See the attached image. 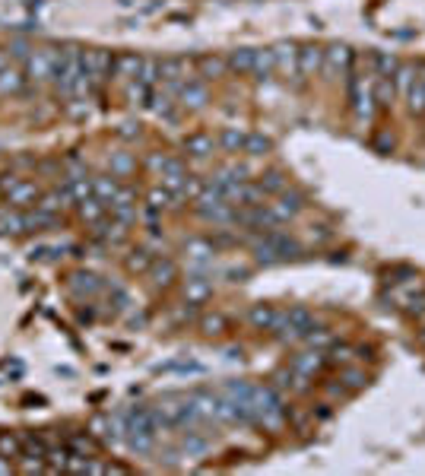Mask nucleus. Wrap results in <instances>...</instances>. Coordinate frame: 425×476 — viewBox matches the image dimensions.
<instances>
[{
  "label": "nucleus",
  "instance_id": "f257e3e1",
  "mask_svg": "<svg viewBox=\"0 0 425 476\" xmlns=\"http://www.w3.org/2000/svg\"><path fill=\"white\" fill-rule=\"evenodd\" d=\"M82 70V48L76 44H63V48H54V67H51V83H54L57 95L67 102H73V89L76 80H80Z\"/></svg>",
  "mask_w": 425,
  "mask_h": 476
},
{
  "label": "nucleus",
  "instance_id": "f03ea898",
  "mask_svg": "<svg viewBox=\"0 0 425 476\" xmlns=\"http://www.w3.org/2000/svg\"><path fill=\"white\" fill-rule=\"evenodd\" d=\"M82 67H86L89 80H92V92H99L101 83L111 80V67H114V54L105 48H92L82 51Z\"/></svg>",
  "mask_w": 425,
  "mask_h": 476
},
{
  "label": "nucleus",
  "instance_id": "7ed1b4c3",
  "mask_svg": "<svg viewBox=\"0 0 425 476\" xmlns=\"http://www.w3.org/2000/svg\"><path fill=\"white\" fill-rule=\"evenodd\" d=\"M349 92H352V111H355V118H359L362 124H368V121L374 118V108H378V102H374V83L371 80H362V76H352V83H349Z\"/></svg>",
  "mask_w": 425,
  "mask_h": 476
},
{
  "label": "nucleus",
  "instance_id": "20e7f679",
  "mask_svg": "<svg viewBox=\"0 0 425 476\" xmlns=\"http://www.w3.org/2000/svg\"><path fill=\"white\" fill-rule=\"evenodd\" d=\"M25 83L32 86H42V83H51V67H54V48H35L29 54V61L23 63Z\"/></svg>",
  "mask_w": 425,
  "mask_h": 476
},
{
  "label": "nucleus",
  "instance_id": "39448f33",
  "mask_svg": "<svg viewBox=\"0 0 425 476\" xmlns=\"http://www.w3.org/2000/svg\"><path fill=\"white\" fill-rule=\"evenodd\" d=\"M175 99L184 111H200L209 102V89H207V83H200V80H184L181 89L175 92Z\"/></svg>",
  "mask_w": 425,
  "mask_h": 476
},
{
  "label": "nucleus",
  "instance_id": "423d86ee",
  "mask_svg": "<svg viewBox=\"0 0 425 476\" xmlns=\"http://www.w3.org/2000/svg\"><path fill=\"white\" fill-rule=\"evenodd\" d=\"M108 209H111V219L124 222V226H133V222H137V190L121 188L118 194H114V200L108 203Z\"/></svg>",
  "mask_w": 425,
  "mask_h": 476
},
{
  "label": "nucleus",
  "instance_id": "0eeeda50",
  "mask_svg": "<svg viewBox=\"0 0 425 476\" xmlns=\"http://www.w3.org/2000/svg\"><path fill=\"white\" fill-rule=\"evenodd\" d=\"M352 70V51L346 48V44H330V48H324V73L333 80V76H343Z\"/></svg>",
  "mask_w": 425,
  "mask_h": 476
},
{
  "label": "nucleus",
  "instance_id": "6e6552de",
  "mask_svg": "<svg viewBox=\"0 0 425 476\" xmlns=\"http://www.w3.org/2000/svg\"><path fill=\"white\" fill-rule=\"evenodd\" d=\"M38 197H42V190H38L35 181H23V178H16V181L6 188V203H10L13 209H29V207H35Z\"/></svg>",
  "mask_w": 425,
  "mask_h": 476
},
{
  "label": "nucleus",
  "instance_id": "1a4fd4ad",
  "mask_svg": "<svg viewBox=\"0 0 425 476\" xmlns=\"http://www.w3.org/2000/svg\"><path fill=\"white\" fill-rule=\"evenodd\" d=\"M327 365V353H324V349H304V353H295L289 359V368L292 372H298V374H304V378H314L317 372H321V368Z\"/></svg>",
  "mask_w": 425,
  "mask_h": 476
},
{
  "label": "nucleus",
  "instance_id": "9d476101",
  "mask_svg": "<svg viewBox=\"0 0 425 476\" xmlns=\"http://www.w3.org/2000/svg\"><path fill=\"white\" fill-rule=\"evenodd\" d=\"M213 295V276L209 273H187V283H184V302L187 305H203Z\"/></svg>",
  "mask_w": 425,
  "mask_h": 476
},
{
  "label": "nucleus",
  "instance_id": "9b49d317",
  "mask_svg": "<svg viewBox=\"0 0 425 476\" xmlns=\"http://www.w3.org/2000/svg\"><path fill=\"white\" fill-rule=\"evenodd\" d=\"M273 61H276V70L285 76V80H302V73H298V48L292 42H279L276 48H273Z\"/></svg>",
  "mask_w": 425,
  "mask_h": 476
},
{
  "label": "nucleus",
  "instance_id": "f8f14e48",
  "mask_svg": "<svg viewBox=\"0 0 425 476\" xmlns=\"http://www.w3.org/2000/svg\"><path fill=\"white\" fill-rule=\"evenodd\" d=\"M270 207L283 216V222H289V219H295V216L304 209V194H302V190H295V188H285V190H279L276 203H270Z\"/></svg>",
  "mask_w": 425,
  "mask_h": 476
},
{
  "label": "nucleus",
  "instance_id": "ddd939ff",
  "mask_svg": "<svg viewBox=\"0 0 425 476\" xmlns=\"http://www.w3.org/2000/svg\"><path fill=\"white\" fill-rule=\"evenodd\" d=\"M149 108L152 114H156V118H162V121H175L178 118V99H175V92H168V89H152V99H149Z\"/></svg>",
  "mask_w": 425,
  "mask_h": 476
},
{
  "label": "nucleus",
  "instance_id": "4468645a",
  "mask_svg": "<svg viewBox=\"0 0 425 476\" xmlns=\"http://www.w3.org/2000/svg\"><path fill=\"white\" fill-rule=\"evenodd\" d=\"M276 321H279V308H273V305H251L247 308V324L254 330H260V334H273Z\"/></svg>",
  "mask_w": 425,
  "mask_h": 476
},
{
  "label": "nucleus",
  "instance_id": "2eb2a0df",
  "mask_svg": "<svg viewBox=\"0 0 425 476\" xmlns=\"http://www.w3.org/2000/svg\"><path fill=\"white\" fill-rule=\"evenodd\" d=\"M149 279H152L156 289H168V286L178 279V264L171 257H156L149 267Z\"/></svg>",
  "mask_w": 425,
  "mask_h": 476
},
{
  "label": "nucleus",
  "instance_id": "dca6fc26",
  "mask_svg": "<svg viewBox=\"0 0 425 476\" xmlns=\"http://www.w3.org/2000/svg\"><path fill=\"white\" fill-rule=\"evenodd\" d=\"M324 70V48L317 44H302L298 48V73L302 76H314Z\"/></svg>",
  "mask_w": 425,
  "mask_h": 476
},
{
  "label": "nucleus",
  "instance_id": "f3484780",
  "mask_svg": "<svg viewBox=\"0 0 425 476\" xmlns=\"http://www.w3.org/2000/svg\"><path fill=\"white\" fill-rule=\"evenodd\" d=\"M184 152H187V156H194V159H207V156H213V149L219 143H216L213 137H209V133H187V137H184Z\"/></svg>",
  "mask_w": 425,
  "mask_h": 476
},
{
  "label": "nucleus",
  "instance_id": "a211bd4d",
  "mask_svg": "<svg viewBox=\"0 0 425 476\" xmlns=\"http://www.w3.org/2000/svg\"><path fill=\"white\" fill-rule=\"evenodd\" d=\"M264 188L260 184H251V181H241L238 188L232 190V197L228 200L235 203V207H257V203H264Z\"/></svg>",
  "mask_w": 425,
  "mask_h": 476
},
{
  "label": "nucleus",
  "instance_id": "6ab92c4d",
  "mask_svg": "<svg viewBox=\"0 0 425 476\" xmlns=\"http://www.w3.org/2000/svg\"><path fill=\"white\" fill-rule=\"evenodd\" d=\"M184 251H187L190 264H213V257L219 254V248H216L209 238H190L187 245H184Z\"/></svg>",
  "mask_w": 425,
  "mask_h": 476
},
{
  "label": "nucleus",
  "instance_id": "aec40b11",
  "mask_svg": "<svg viewBox=\"0 0 425 476\" xmlns=\"http://www.w3.org/2000/svg\"><path fill=\"white\" fill-rule=\"evenodd\" d=\"M273 70H276L273 48H257V51H254V67H251L254 80H257V83H270L273 80Z\"/></svg>",
  "mask_w": 425,
  "mask_h": 476
},
{
  "label": "nucleus",
  "instance_id": "412c9836",
  "mask_svg": "<svg viewBox=\"0 0 425 476\" xmlns=\"http://www.w3.org/2000/svg\"><path fill=\"white\" fill-rule=\"evenodd\" d=\"M308 381H311V378H304V374L292 372V368H283V372L273 374V387H276V391H295V393H304V391L311 387Z\"/></svg>",
  "mask_w": 425,
  "mask_h": 476
},
{
  "label": "nucleus",
  "instance_id": "4be33fe9",
  "mask_svg": "<svg viewBox=\"0 0 425 476\" xmlns=\"http://www.w3.org/2000/svg\"><path fill=\"white\" fill-rule=\"evenodd\" d=\"M76 213H80V219L86 222V226H95V222L105 219L108 203H105V200H99V197H86V200L76 203Z\"/></svg>",
  "mask_w": 425,
  "mask_h": 476
},
{
  "label": "nucleus",
  "instance_id": "5701e85b",
  "mask_svg": "<svg viewBox=\"0 0 425 476\" xmlns=\"http://www.w3.org/2000/svg\"><path fill=\"white\" fill-rule=\"evenodd\" d=\"M23 89H25V73L19 67H13V63H6L0 70V95H19Z\"/></svg>",
  "mask_w": 425,
  "mask_h": 476
},
{
  "label": "nucleus",
  "instance_id": "b1692460",
  "mask_svg": "<svg viewBox=\"0 0 425 476\" xmlns=\"http://www.w3.org/2000/svg\"><path fill=\"white\" fill-rule=\"evenodd\" d=\"M70 289H73L76 295H99V292H101V279L95 276V273L76 270L73 276H70Z\"/></svg>",
  "mask_w": 425,
  "mask_h": 476
},
{
  "label": "nucleus",
  "instance_id": "393cba45",
  "mask_svg": "<svg viewBox=\"0 0 425 476\" xmlns=\"http://www.w3.org/2000/svg\"><path fill=\"white\" fill-rule=\"evenodd\" d=\"M254 51H257V48H235V51H228V57H226L228 73H238V76L251 73V67H254Z\"/></svg>",
  "mask_w": 425,
  "mask_h": 476
},
{
  "label": "nucleus",
  "instance_id": "a878e982",
  "mask_svg": "<svg viewBox=\"0 0 425 476\" xmlns=\"http://www.w3.org/2000/svg\"><path fill=\"white\" fill-rule=\"evenodd\" d=\"M181 203V197L178 194H171L165 184H159V188H152L149 194H146V207L149 209H156V213H162V209H171V207H178Z\"/></svg>",
  "mask_w": 425,
  "mask_h": 476
},
{
  "label": "nucleus",
  "instance_id": "bb28decb",
  "mask_svg": "<svg viewBox=\"0 0 425 476\" xmlns=\"http://www.w3.org/2000/svg\"><path fill=\"white\" fill-rule=\"evenodd\" d=\"M140 61L143 57L127 51V54H114V67H111V76H124V80H133L140 73Z\"/></svg>",
  "mask_w": 425,
  "mask_h": 476
},
{
  "label": "nucleus",
  "instance_id": "cd10ccee",
  "mask_svg": "<svg viewBox=\"0 0 425 476\" xmlns=\"http://www.w3.org/2000/svg\"><path fill=\"white\" fill-rule=\"evenodd\" d=\"M197 67H200V76H203V80H219V76H226V73H228L226 57H216V54H203V57H197Z\"/></svg>",
  "mask_w": 425,
  "mask_h": 476
},
{
  "label": "nucleus",
  "instance_id": "c85d7f7f",
  "mask_svg": "<svg viewBox=\"0 0 425 476\" xmlns=\"http://www.w3.org/2000/svg\"><path fill=\"white\" fill-rule=\"evenodd\" d=\"M152 260H156V254L149 251V248H130V254H127V270L130 273H149V267H152Z\"/></svg>",
  "mask_w": 425,
  "mask_h": 476
},
{
  "label": "nucleus",
  "instance_id": "c756f323",
  "mask_svg": "<svg viewBox=\"0 0 425 476\" xmlns=\"http://www.w3.org/2000/svg\"><path fill=\"white\" fill-rule=\"evenodd\" d=\"M118 190H121V184H118V178H114V175H99V178H92V197H99V200L111 203Z\"/></svg>",
  "mask_w": 425,
  "mask_h": 476
},
{
  "label": "nucleus",
  "instance_id": "7c9ffc66",
  "mask_svg": "<svg viewBox=\"0 0 425 476\" xmlns=\"http://www.w3.org/2000/svg\"><path fill=\"white\" fill-rule=\"evenodd\" d=\"M245 130H238V127H226V130L216 137V143L222 146L226 152H245Z\"/></svg>",
  "mask_w": 425,
  "mask_h": 476
},
{
  "label": "nucleus",
  "instance_id": "2f4dec72",
  "mask_svg": "<svg viewBox=\"0 0 425 476\" xmlns=\"http://www.w3.org/2000/svg\"><path fill=\"white\" fill-rule=\"evenodd\" d=\"M257 184L264 188V194H273V197H276L279 190L289 188V178H285L279 169H270V171H264V175H260V181H257Z\"/></svg>",
  "mask_w": 425,
  "mask_h": 476
},
{
  "label": "nucleus",
  "instance_id": "473e14b6",
  "mask_svg": "<svg viewBox=\"0 0 425 476\" xmlns=\"http://www.w3.org/2000/svg\"><path fill=\"white\" fill-rule=\"evenodd\" d=\"M245 152L247 156H270L273 152V140L266 133H247L245 137Z\"/></svg>",
  "mask_w": 425,
  "mask_h": 476
},
{
  "label": "nucleus",
  "instance_id": "72a5a7b5",
  "mask_svg": "<svg viewBox=\"0 0 425 476\" xmlns=\"http://www.w3.org/2000/svg\"><path fill=\"white\" fill-rule=\"evenodd\" d=\"M133 80L156 89V83H159V57H143V61H140V73L133 76Z\"/></svg>",
  "mask_w": 425,
  "mask_h": 476
},
{
  "label": "nucleus",
  "instance_id": "f704fd0d",
  "mask_svg": "<svg viewBox=\"0 0 425 476\" xmlns=\"http://www.w3.org/2000/svg\"><path fill=\"white\" fill-rule=\"evenodd\" d=\"M406 102H409V111L412 114H425V83L419 80H412V86L406 89Z\"/></svg>",
  "mask_w": 425,
  "mask_h": 476
},
{
  "label": "nucleus",
  "instance_id": "c9c22d12",
  "mask_svg": "<svg viewBox=\"0 0 425 476\" xmlns=\"http://www.w3.org/2000/svg\"><path fill=\"white\" fill-rule=\"evenodd\" d=\"M108 165H111V175H114V178H127L133 169H137V162H133L130 152H114Z\"/></svg>",
  "mask_w": 425,
  "mask_h": 476
},
{
  "label": "nucleus",
  "instance_id": "e433bc0d",
  "mask_svg": "<svg viewBox=\"0 0 425 476\" xmlns=\"http://www.w3.org/2000/svg\"><path fill=\"white\" fill-rule=\"evenodd\" d=\"M32 51H35V48H32V42H29V38H23V35L13 38V42L6 44V57H13V61H19V63L29 61Z\"/></svg>",
  "mask_w": 425,
  "mask_h": 476
},
{
  "label": "nucleus",
  "instance_id": "4c0bfd02",
  "mask_svg": "<svg viewBox=\"0 0 425 476\" xmlns=\"http://www.w3.org/2000/svg\"><path fill=\"white\" fill-rule=\"evenodd\" d=\"M340 384L346 387V391H359V387L368 384V374L362 372V368H343V372H340Z\"/></svg>",
  "mask_w": 425,
  "mask_h": 476
},
{
  "label": "nucleus",
  "instance_id": "58836bf2",
  "mask_svg": "<svg viewBox=\"0 0 425 476\" xmlns=\"http://www.w3.org/2000/svg\"><path fill=\"white\" fill-rule=\"evenodd\" d=\"M390 80H393V89L406 95V89H409V86H412V80H416V67H409V63H400L397 73H393Z\"/></svg>",
  "mask_w": 425,
  "mask_h": 476
},
{
  "label": "nucleus",
  "instance_id": "ea45409f",
  "mask_svg": "<svg viewBox=\"0 0 425 476\" xmlns=\"http://www.w3.org/2000/svg\"><path fill=\"white\" fill-rule=\"evenodd\" d=\"M393 92H397V89H393L390 76H378V80H374V102H378V105H390Z\"/></svg>",
  "mask_w": 425,
  "mask_h": 476
},
{
  "label": "nucleus",
  "instance_id": "a19ab883",
  "mask_svg": "<svg viewBox=\"0 0 425 476\" xmlns=\"http://www.w3.org/2000/svg\"><path fill=\"white\" fill-rule=\"evenodd\" d=\"M200 330L207 336H219V334H226L228 330V321L222 315H207V317H200Z\"/></svg>",
  "mask_w": 425,
  "mask_h": 476
},
{
  "label": "nucleus",
  "instance_id": "79ce46f5",
  "mask_svg": "<svg viewBox=\"0 0 425 476\" xmlns=\"http://www.w3.org/2000/svg\"><path fill=\"white\" fill-rule=\"evenodd\" d=\"M374 63H378V76H393L400 67V61L393 54H387V51H378V54H374Z\"/></svg>",
  "mask_w": 425,
  "mask_h": 476
},
{
  "label": "nucleus",
  "instance_id": "37998d69",
  "mask_svg": "<svg viewBox=\"0 0 425 476\" xmlns=\"http://www.w3.org/2000/svg\"><path fill=\"white\" fill-rule=\"evenodd\" d=\"M159 372H184V374H200L203 365L200 362H171V365H162Z\"/></svg>",
  "mask_w": 425,
  "mask_h": 476
},
{
  "label": "nucleus",
  "instance_id": "c03bdc74",
  "mask_svg": "<svg viewBox=\"0 0 425 476\" xmlns=\"http://www.w3.org/2000/svg\"><path fill=\"white\" fill-rule=\"evenodd\" d=\"M67 448L76 451V454H92V441L86 435H70L67 438Z\"/></svg>",
  "mask_w": 425,
  "mask_h": 476
},
{
  "label": "nucleus",
  "instance_id": "a18cd8bd",
  "mask_svg": "<svg viewBox=\"0 0 425 476\" xmlns=\"http://www.w3.org/2000/svg\"><path fill=\"white\" fill-rule=\"evenodd\" d=\"M19 451H23V441H19V438H13V435H0V454L16 457Z\"/></svg>",
  "mask_w": 425,
  "mask_h": 476
},
{
  "label": "nucleus",
  "instance_id": "49530a36",
  "mask_svg": "<svg viewBox=\"0 0 425 476\" xmlns=\"http://www.w3.org/2000/svg\"><path fill=\"white\" fill-rule=\"evenodd\" d=\"M118 137H121V140H133V137H140V124H121Z\"/></svg>",
  "mask_w": 425,
  "mask_h": 476
},
{
  "label": "nucleus",
  "instance_id": "de8ad7c7",
  "mask_svg": "<svg viewBox=\"0 0 425 476\" xmlns=\"http://www.w3.org/2000/svg\"><path fill=\"white\" fill-rule=\"evenodd\" d=\"M374 146H378L381 152H390V149H393V137H387V133H381V137L374 140Z\"/></svg>",
  "mask_w": 425,
  "mask_h": 476
},
{
  "label": "nucleus",
  "instance_id": "09e8293b",
  "mask_svg": "<svg viewBox=\"0 0 425 476\" xmlns=\"http://www.w3.org/2000/svg\"><path fill=\"white\" fill-rule=\"evenodd\" d=\"M10 470H13L10 457H6V454H0V473H10Z\"/></svg>",
  "mask_w": 425,
  "mask_h": 476
},
{
  "label": "nucleus",
  "instance_id": "8fccbe9b",
  "mask_svg": "<svg viewBox=\"0 0 425 476\" xmlns=\"http://www.w3.org/2000/svg\"><path fill=\"white\" fill-rule=\"evenodd\" d=\"M317 419H330V406L321 403V410H317Z\"/></svg>",
  "mask_w": 425,
  "mask_h": 476
},
{
  "label": "nucleus",
  "instance_id": "3c124183",
  "mask_svg": "<svg viewBox=\"0 0 425 476\" xmlns=\"http://www.w3.org/2000/svg\"><path fill=\"white\" fill-rule=\"evenodd\" d=\"M6 67V51H0V70Z\"/></svg>",
  "mask_w": 425,
  "mask_h": 476
}]
</instances>
